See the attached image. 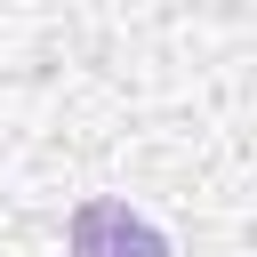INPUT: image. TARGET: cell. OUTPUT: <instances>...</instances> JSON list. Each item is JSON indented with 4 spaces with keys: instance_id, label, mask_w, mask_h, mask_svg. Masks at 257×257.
Segmentation results:
<instances>
[{
    "instance_id": "cell-1",
    "label": "cell",
    "mask_w": 257,
    "mask_h": 257,
    "mask_svg": "<svg viewBox=\"0 0 257 257\" xmlns=\"http://www.w3.org/2000/svg\"><path fill=\"white\" fill-rule=\"evenodd\" d=\"M64 241H72V257H169V241L145 217H128V201H80Z\"/></svg>"
}]
</instances>
